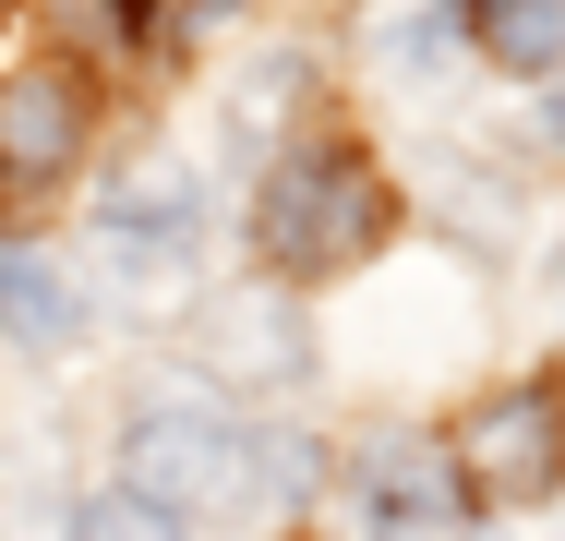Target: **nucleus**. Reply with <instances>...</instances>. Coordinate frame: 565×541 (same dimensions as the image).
Masks as SVG:
<instances>
[{"label": "nucleus", "mask_w": 565, "mask_h": 541, "mask_svg": "<svg viewBox=\"0 0 565 541\" xmlns=\"http://www.w3.org/2000/svg\"><path fill=\"white\" fill-rule=\"evenodd\" d=\"M120 469L169 518H253V506H301L313 494V445L301 433H265L241 410H205V397H145L120 422Z\"/></svg>", "instance_id": "f257e3e1"}, {"label": "nucleus", "mask_w": 565, "mask_h": 541, "mask_svg": "<svg viewBox=\"0 0 565 541\" xmlns=\"http://www.w3.org/2000/svg\"><path fill=\"white\" fill-rule=\"evenodd\" d=\"M385 181L338 157V145H313V157H289L265 193H253V241H265V265H289V277H338L361 265L373 241H385Z\"/></svg>", "instance_id": "f03ea898"}, {"label": "nucleus", "mask_w": 565, "mask_h": 541, "mask_svg": "<svg viewBox=\"0 0 565 541\" xmlns=\"http://www.w3.org/2000/svg\"><path fill=\"white\" fill-rule=\"evenodd\" d=\"M457 494L481 506H542L565 481V385H493L469 422H457Z\"/></svg>", "instance_id": "7ed1b4c3"}, {"label": "nucleus", "mask_w": 565, "mask_h": 541, "mask_svg": "<svg viewBox=\"0 0 565 541\" xmlns=\"http://www.w3.org/2000/svg\"><path fill=\"white\" fill-rule=\"evenodd\" d=\"M446 518H457V457L434 433L385 422L349 445V530L361 541H446Z\"/></svg>", "instance_id": "20e7f679"}, {"label": "nucleus", "mask_w": 565, "mask_h": 541, "mask_svg": "<svg viewBox=\"0 0 565 541\" xmlns=\"http://www.w3.org/2000/svg\"><path fill=\"white\" fill-rule=\"evenodd\" d=\"M73 157H85V85H73L61 61L12 73V85H0V181H12V193H49Z\"/></svg>", "instance_id": "39448f33"}, {"label": "nucleus", "mask_w": 565, "mask_h": 541, "mask_svg": "<svg viewBox=\"0 0 565 541\" xmlns=\"http://www.w3.org/2000/svg\"><path fill=\"white\" fill-rule=\"evenodd\" d=\"M0 337H12V349H73V337H85V301H73L61 265L24 253V241H0Z\"/></svg>", "instance_id": "423d86ee"}, {"label": "nucleus", "mask_w": 565, "mask_h": 541, "mask_svg": "<svg viewBox=\"0 0 565 541\" xmlns=\"http://www.w3.org/2000/svg\"><path fill=\"white\" fill-rule=\"evenodd\" d=\"M145 241H157V253L193 241V181H181V169H132L109 193V253H145Z\"/></svg>", "instance_id": "0eeeda50"}, {"label": "nucleus", "mask_w": 565, "mask_h": 541, "mask_svg": "<svg viewBox=\"0 0 565 541\" xmlns=\"http://www.w3.org/2000/svg\"><path fill=\"white\" fill-rule=\"evenodd\" d=\"M457 12L505 73H554L565 61V0H457Z\"/></svg>", "instance_id": "6e6552de"}, {"label": "nucleus", "mask_w": 565, "mask_h": 541, "mask_svg": "<svg viewBox=\"0 0 565 541\" xmlns=\"http://www.w3.org/2000/svg\"><path fill=\"white\" fill-rule=\"evenodd\" d=\"M73 541H193V530H181L169 506H145V494L120 481V494H85V506H73Z\"/></svg>", "instance_id": "1a4fd4ad"}, {"label": "nucleus", "mask_w": 565, "mask_h": 541, "mask_svg": "<svg viewBox=\"0 0 565 541\" xmlns=\"http://www.w3.org/2000/svg\"><path fill=\"white\" fill-rule=\"evenodd\" d=\"M36 12H61V24H73V36H97V49L145 36V0H36Z\"/></svg>", "instance_id": "9d476101"}, {"label": "nucleus", "mask_w": 565, "mask_h": 541, "mask_svg": "<svg viewBox=\"0 0 565 541\" xmlns=\"http://www.w3.org/2000/svg\"><path fill=\"white\" fill-rule=\"evenodd\" d=\"M457 24H469L457 0H422V12L397 24V61H434V49H457Z\"/></svg>", "instance_id": "9b49d317"}, {"label": "nucleus", "mask_w": 565, "mask_h": 541, "mask_svg": "<svg viewBox=\"0 0 565 541\" xmlns=\"http://www.w3.org/2000/svg\"><path fill=\"white\" fill-rule=\"evenodd\" d=\"M157 12H169V24H181V36H193V24H228V12H241V0H157Z\"/></svg>", "instance_id": "f8f14e48"}, {"label": "nucleus", "mask_w": 565, "mask_h": 541, "mask_svg": "<svg viewBox=\"0 0 565 541\" xmlns=\"http://www.w3.org/2000/svg\"><path fill=\"white\" fill-rule=\"evenodd\" d=\"M554 145H565V97H554Z\"/></svg>", "instance_id": "ddd939ff"}]
</instances>
